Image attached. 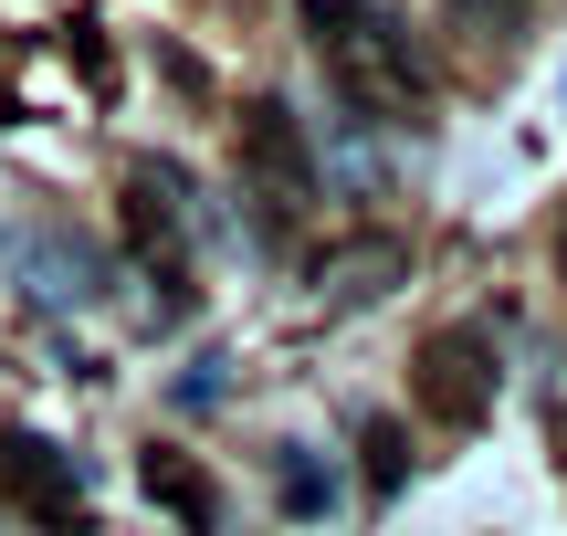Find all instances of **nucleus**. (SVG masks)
Returning a JSON list of instances; mask_svg holds the SVG:
<instances>
[{"mask_svg":"<svg viewBox=\"0 0 567 536\" xmlns=\"http://www.w3.org/2000/svg\"><path fill=\"white\" fill-rule=\"evenodd\" d=\"M305 11V42L326 53V74H337V95L358 105V116H421L431 105V63L410 53V32L379 11V0H295Z\"/></svg>","mask_w":567,"mask_h":536,"instance_id":"f257e3e1","label":"nucleus"},{"mask_svg":"<svg viewBox=\"0 0 567 536\" xmlns=\"http://www.w3.org/2000/svg\"><path fill=\"white\" fill-rule=\"evenodd\" d=\"M410 390H421V411L431 421H452V432H484L494 421V348H484V327H442V337H421V358H410Z\"/></svg>","mask_w":567,"mask_h":536,"instance_id":"f03ea898","label":"nucleus"},{"mask_svg":"<svg viewBox=\"0 0 567 536\" xmlns=\"http://www.w3.org/2000/svg\"><path fill=\"white\" fill-rule=\"evenodd\" d=\"M243 179H252V200L274 210V221H295V210H316V147H305V126H295V105H243Z\"/></svg>","mask_w":567,"mask_h":536,"instance_id":"7ed1b4c3","label":"nucleus"},{"mask_svg":"<svg viewBox=\"0 0 567 536\" xmlns=\"http://www.w3.org/2000/svg\"><path fill=\"white\" fill-rule=\"evenodd\" d=\"M0 495H11L42 536H84V474H74V453H63V442L0 432Z\"/></svg>","mask_w":567,"mask_h":536,"instance_id":"20e7f679","label":"nucleus"},{"mask_svg":"<svg viewBox=\"0 0 567 536\" xmlns=\"http://www.w3.org/2000/svg\"><path fill=\"white\" fill-rule=\"evenodd\" d=\"M179 231H189V210H179V168H158V158H147L137 179H126V243H137V264L158 274V306H168V316H179V285H189Z\"/></svg>","mask_w":567,"mask_h":536,"instance_id":"39448f33","label":"nucleus"},{"mask_svg":"<svg viewBox=\"0 0 567 536\" xmlns=\"http://www.w3.org/2000/svg\"><path fill=\"white\" fill-rule=\"evenodd\" d=\"M137 484H147V495H158L189 536H210V526H221V484H210L189 453H147V463H137Z\"/></svg>","mask_w":567,"mask_h":536,"instance_id":"423d86ee","label":"nucleus"},{"mask_svg":"<svg viewBox=\"0 0 567 536\" xmlns=\"http://www.w3.org/2000/svg\"><path fill=\"white\" fill-rule=\"evenodd\" d=\"M21 274H32L42 306H84V295H95V252L63 243V231H32V243H21Z\"/></svg>","mask_w":567,"mask_h":536,"instance_id":"0eeeda50","label":"nucleus"},{"mask_svg":"<svg viewBox=\"0 0 567 536\" xmlns=\"http://www.w3.org/2000/svg\"><path fill=\"white\" fill-rule=\"evenodd\" d=\"M526 21H536V0H442V32L473 42V53H505Z\"/></svg>","mask_w":567,"mask_h":536,"instance_id":"6e6552de","label":"nucleus"},{"mask_svg":"<svg viewBox=\"0 0 567 536\" xmlns=\"http://www.w3.org/2000/svg\"><path fill=\"white\" fill-rule=\"evenodd\" d=\"M358 453H368V495H400V484H410V432H400V421H368Z\"/></svg>","mask_w":567,"mask_h":536,"instance_id":"1a4fd4ad","label":"nucleus"},{"mask_svg":"<svg viewBox=\"0 0 567 536\" xmlns=\"http://www.w3.org/2000/svg\"><path fill=\"white\" fill-rule=\"evenodd\" d=\"M284 505H295V516H326V505H337V484H326V463L284 453Z\"/></svg>","mask_w":567,"mask_h":536,"instance_id":"9d476101","label":"nucleus"},{"mask_svg":"<svg viewBox=\"0 0 567 536\" xmlns=\"http://www.w3.org/2000/svg\"><path fill=\"white\" fill-rule=\"evenodd\" d=\"M379 274H400V252H389V243H379V252H347L326 285H337V295H379Z\"/></svg>","mask_w":567,"mask_h":536,"instance_id":"9b49d317","label":"nucleus"},{"mask_svg":"<svg viewBox=\"0 0 567 536\" xmlns=\"http://www.w3.org/2000/svg\"><path fill=\"white\" fill-rule=\"evenodd\" d=\"M557 285H567V210H557Z\"/></svg>","mask_w":567,"mask_h":536,"instance_id":"f8f14e48","label":"nucleus"}]
</instances>
